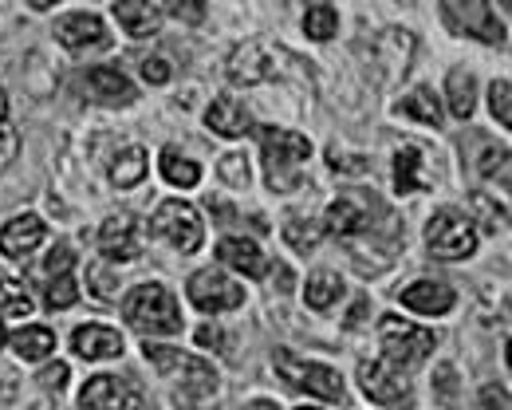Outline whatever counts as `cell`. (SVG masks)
<instances>
[{
  "label": "cell",
  "mask_w": 512,
  "mask_h": 410,
  "mask_svg": "<svg viewBox=\"0 0 512 410\" xmlns=\"http://www.w3.org/2000/svg\"><path fill=\"white\" fill-rule=\"evenodd\" d=\"M142 351H146V363H150L158 375H166V379L178 383V387H174V399H178L182 407H197V403H205V399L217 395V371H213L205 359L186 355L182 347H162V343H146Z\"/></svg>",
  "instance_id": "obj_1"
},
{
  "label": "cell",
  "mask_w": 512,
  "mask_h": 410,
  "mask_svg": "<svg viewBox=\"0 0 512 410\" xmlns=\"http://www.w3.org/2000/svg\"><path fill=\"white\" fill-rule=\"evenodd\" d=\"M260 150H264V170H268V186L276 194H292L304 178V166L312 158V142L296 131H280V127H260Z\"/></svg>",
  "instance_id": "obj_2"
},
{
  "label": "cell",
  "mask_w": 512,
  "mask_h": 410,
  "mask_svg": "<svg viewBox=\"0 0 512 410\" xmlns=\"http://www.w3.org/2000/svg\"><path fill=\"white\" fill-rule=\"evenodd\" d=\"M127 324L142 336H178L182 332V312L178 300L166 284H138L123 304Z\"/></svg>",
  "instance_id": "obj_3"
},
{
  "label": "cell",
  "mask_w": 512,
  "mask_h": 410,
  "mask_svg": "<svg viewBox=\"0 0 512 410\" xmlns=\"http://www.w3.org/2000/svg\"><path fill=\"white\" fill-rule=\"evenodd\" d=\"M426 245L438 261H461L477 249V229L461 209H438L426 221Z\"/></svg>",
  "instance_id": "obj_4"
},
{
  "label": "cell",
  "mask_w": 512,
  "mask_h": 410,
  "mask_svg": "<svg viewBox=\"0 0 512 410\" xmlns=\"http://www.w3.org/2000/svg\"><path fill=\"white\" fill-rule=\"evenodd\" d=\"M276 371L288 379V387L304 391V395H316V399H327V403H343V379L339 371L323 367V363H308V359H296L292 351H276L272 355Z\"/></svg>",
  "instance_id": "obj_5"
},
{
  "label": "cell",
  "mask_w": 512,
  "mask_h": 410,
  "mask_svg": "<svg viewBox=\"0 0 512 410\" xmlns=\"http://www.w3.org/2000/svg\"><path fill=\"white\" fill-rule=\"evenodd\" d=\"M379 336H383L386 363H390L394 371L414 367V363H422V359L434 351V336H430L426 328H414V324L402 320V316H383Z\"/></svg>",
  "instance_id": "obj_6"
},
{
  "label": "cell",
  "mask_w": 512,
  "mask_h": 410,
  "mask_svg": "<svg viewBox=\"0 0 512 410\" xmlns=\"http://www.w3.org/2000/svg\"><path fill=\"white\" fill-rule=\"evenodd\" d=\"M154 233H158L166 245H174L178 253H197L201 241H205V225H201L197 209H193L190 202H178V198L158 205V213H154Z\"/></svg>",
  "instance_id": "obj_7"
},
{
  "label": "cell",
  "mask_w": 512,
  "mask_h": 410,
  "mask_svg": "<svg viewBox=\"0 0 512 410\" xmlns=\"http://www.w3.org/2000/svg\"><path fill=\"white\" fill-rule=\"evenodd\" d=\"M190 304L193 308H201V312H233V308H241L245 304V288L237 284V280H229L225 273H217V269H201V273L190 276Z\"/></svg>",
  "instance_id": "obj_8"
},
{
  "label": "cell",
  "mask_w": 512,
  "mask_h": 410,
  "mask_svg": "<svg viewBox=\"0 0 512 410\" xmlns=\"http://www.w3.org/2000/svg\"><path fill=\"white\" fill-rule=\"evenodd\" d=\"M83 410H154L146 403V395L138 387H130L119 375H95L87 379L83 395H79Z\"/></svg>",
  "instance_id": "obj_9"
},
{
  "label": "cell",
  "mask_w": 512,
  "mask_h": 410,
  "mask_svg": "<svg viewBox=\"0 0 512 410\" xmlns=\"http://www.w3.org/2000/svg\"><path fill=\"white\" fill-rule=\"evenodd\" d=\"M446 16L453 28L477 36L481 44H505V24L489 8V0H446Z\"/></svg>",
  "instance_id": "obj_10"
},
{
  "label": "cell",
  "mask_w": 512,
  "mask_h": 410,
  "mask_svg": "<svg viewBox=\"0 0 512 410\" xmlns=\"http://www.w3.org/2000/svg\"><path fill=\"white\" fill-rule=\"evenodd\" d=\"M359 387L367 391V399H375L383 407H406L410 403V383L386 359L383 363H359Z\"/></svg>",
  "instance_id": "obj_11"
},
{
  "label": "cell",
  "mask_w": 512,
  "mask_h": 410,
  "mask_svg": "<svg viewBox=\"0 0 512 410\" xmlns=\"http://www.w3.org/2000/svg\"><path fill=\"white\" fill-rule=\"evenodd\" d=\"M48 241V225L36 213H20L0 229V253L12 261H24L28 253H36Z\"/></svg>",
  "instance_id": "obj_12"
},
{
  "label": "cell",
  "mask_w": 512,
  "mask_h": 410,
  "mask_svg": "<svg viewBox=\"0 0 512 410\" xmlns=\"http://www.w3.org/2000/svg\"><path fill=\"white\" fill-rule=\"evenodd\" d=\"M56 40L71 48V52H87V48H107L111 36H107V24L95 16V12H71L56 24Z\"/></svg>",
  "instance_id": "obj_13"
},
{
  "label": "cell",
  "mask_w": 512,
  "mask_h": 410,
  "mask_svg": "<svg viewBox=\"0 0 512 410\" xmlns=\"http://www.w3.org/2000/svg\"><path fill=\"white\" fill-rule=\"evenodd\" d=\"M83 91H87V99H95L103 107H130L134 103V83L119 68H91L83 75Z\"/></svg>",
  "instance_id": "obj_14"
},
{
  "label": "cell",
  "mask_w": 512,
  "mask_h": 410,
  "mask_svg": "<svg viewBox=\"0 0 512 410\" xmlns=\"http://www.w3.org/2000/svg\"><path fill=\"white\" fill-rule=\"evenodd\" d=\"M225 75H229V83H237V87H256V83L272 79V56H268L256 40L237 44L233 56H229V64H225Z\"/></svg>",
  "instance_id": "obj_15"
},
{
  "label": "cell",
  "mask_w": 512,
  "mask_h": 410,
  "mask_svg": "<svg viewBox=\"0 0 512 410\" xmlns=\"http://www.w3.org/2000/svg\"><path fill=\"white\" fill-rule=\"evenodd\" d=\"M99 245L107 253V261H134L138 257V225L130 213H115L103 221L99 229Z\"/></svg>",
  "instance_id": "obj_16"
},
{
  "label": "cell",
  "mask_w": 512,
  "mask_h": 410,
  "mask_svg": "<svg viewBox=\"0 0 512 410\" xmlns=\"http://www.w3.org/2000/svg\"><path fill=\"white\" fill-rule=\"evenodd\" d=\"M205 123H209V131L221 138H245L253 131V119H249V111H245V103L241 99H233V95H221V99H213L209 103V111H205Z\"/></svg>",
  "instance_id": "obj_17"
},
{
  "label": "cell",
  "mask_w": 512,
  "mask_h": 410,
  "mask_svg": "<svg viewBox=\"0 0 512 410\" xmlns=\"http://www.w3.org/2000/svg\"><path fill=\"white\" fill-rule=\"evenodd\" d=\"M402 304L418 316H442L453 308V288L442 280H414L410 288H402Z\"/></svg>",
  "instance_id": "obj_18"
},
{
  "label": "cell",
  "mask_w": 512,
  "mask_h": 410,
  "mask_svg": "<svg viewBox=\"0 0 512 410\" xmlns=\"http://www.w3.org/2000/svg\"><path fill=\"white\" fill-rule=\"evenodd\" d=\"M71 347H75V355H83V359H119V355H123V336H119L115 328L87 324V328H75Z\"/></svg>",
  "instance_id": "obj_19"
},
{
  "label": "cell",
  "mask_w": 512,
  "mask_h": 410,
  "mask_svg": "<svg viewBox=\"0 0 512 410\" xmlns=\"http://www.w3.org/2000/svg\"><path fill=\"white\" fill-rule=\"evenodd\" d=\"M327 233H335V237H355V233H367L371 229V213H367V205L359 202V198H335V202L327 205V225H323Z\"/></svg>",
  "instance_id": "obj_20"
},
{
  "label": "cell",
  "mask_w": 512,
  "mask_h": 410,
  "mask_svg": "<svg viewBox=\"0 0 512 410\" xmlns=\"http://www.w3.org/2000/svg\"><path fill=\"white\" fill-rule=\"evenodd\" d=\"M115 20H119V28L130 32L134 40H146V36L158 32L162 12L150 0H115Z\"/></svg>",
  "instance_id": "obj_21"
},
{
  "label": "cell",
  "mask_w": 512,
  "mask_h": 410,
  "mask_svg": "<svg viewBox=\"0 0 512 410\" xmlns=\"http://www.w3.org/2000/svg\"><path fill=\"white\" fill-rule=\"evenodd\" d=\"M217 257H221V265H229V269H237V273H245V276L268 273L264 253L256 249L253 241H245V237H225V241L217 245Z\"/></svg>",
  "instance_id": "obj_22"
},
{
  "label": "cell",
  "mask_w": 512,
  "mask_h": 410,
  "mask_svg": "<svg viewBox=\"0 0 512 410\" xmlns=\"http://www.w3.org/2000/svg\"><path fill=\"white\" fill-rule=\"evenodd\" d=\"M107 170H111V182L119 190H134L146 178V170H150V154L142 146H123V150L111 154V166Z\"/></svg>",
  "instance_id": "obj_23"
},
{
  "label": "cell",
  "mask_w": 512,
  "mask_h": 410,
  "mask_svg": "<svg viewBox=\"0 0 512 410\" xmlns=\"http://www.w3.org/2000/svg\"><path fill=\"white\" fill-rule=\"evenodd\" d=\"M426 186V170H422V150L418 146H402L394 154V190L398 194H414Z\"/></svg>",
  "instance_id": "obj_24"
},
{
  "label": "cell",
  "mask_w": 512,
  "mask_h": 410,
  "mask_svg": "<svg viewBox=\"0 0 512 410\" xmlns=\"http://www.w3.org/2000/svg\"><path fill=\"white\" fill-rule=\"evenodd\" d=\"M446 99H449V111L453 119H469L473 107H477V79L469 71H449V83H446Z\"/></svg>",
  "instance_id": "obj_25"
},
{
  "label": "cell",
  "mask_w": 512,
  "mask_h": 410,
  "mask_svg": "<svg viewBox=\"0 0 512 410\" xmlns=\"http://www.w3.org/2000/svg\"><path fill=\"white\" fill-rule=\"evenodd\" d=\"M12 351L24 359V363H40V359H48L52 351H56V336L48 332V328H20L16 336H12Z\"/></svg>",
  "instance_id": "obj_26"
},
{
  "label": "cell",
  "mask_w": 512,
  "mask_h": 410,
  "mask_svg": "<svg viewBox=\"0 0 512 410\" xmlns=\"http://www.w3.org/2000/svg\"><path fill=\"white\" fill-rule=\"evenodd\" d=\"M398 111H402L406 119L426 123V127H438V123H442V103H438V95H434L430 87H414V91L398 103Z\"/></svg>",
  "instance_id": "obj_27"
},
{
  "label": "cell",
  "mask_w": 512,
  "mask_h": 410,
  "mask_svg": "<svg viewBox=\"0 0 512 410\" xmlns=\"http://www.w3.org/2000/svg\"><path fill=\"white\" fill-rule=\"evenodd\" d=\"M323 221H312V217H300V213H292L288 221H284V241L296 249V253H312L316 245L323 241Z\"/></svg>",
  "instance_id": "obj_28"
},
{
  "label": "cell",
  "mask_w": 512,
  "mask_h": 410,
  "mask_svg": "<svg viewBox=\"0 0 512 410\" xmlns=\"http://www.w3.org/2000/svg\"><path fill=\"white\" fill-rule=\"evenodd\" d=\"M162 174H166L170 186H182V190H190V186L201 182V166L190 162L178 146H166V150H162Z\"/></svg>",
  "instance_id": "obj_29"
},
{
  "label": "cell",
  "mask_w": 512,
  "mask_h": 410,
  "mask_svg": "<svg viewBox=\"0 0 512 410\" xmlns=\"http://www.w3.org/2000/svg\"><path fill=\"white\" fill-rule=\"evenodd\" d=\"M308 308H316V312H327L331 304H339V296H343V280L335 273H316L308 280Z\"/></svg>",
  "instance_id": "obj_30"
},
{
  "label": "cell",
  "mask_w": 512,
  "mask_h": 410,
  "mask_svg": "<svg viewBox=\"0 0 512 410\" xmlns=\"http://www.w3.org/2000/svg\"><path fill=\"white\" fill-rule=\"evenodd\" d=\"M0 312L4 316H32V296L20 280L0 273Z\"/></svg>",
  "instance_id": "obj_31"
},
{
  "label": "cell",
  "mask_w": 512,
  "mask_h": 410,
  "mask_svg": "<svg viewBox=\"0 0 512 410\" xmlns=\"http://www.w3.org/2000/svg\"><path fill=\"white\" fill-rule=\"evenodd\" d=\"M304 32L312 36V40H331L335 32H339V16H335V8L320 0V4H312L308 8V16H304Z\"/></svg>",
  "instance_id": "obj_32"
},
{
  "label": "cell",
  "mask_w": 512,
  "mask_h": 410,
  "mask_svg": "<svg viewBox=\"0 0 512 410\" xmlns=\"http://www.w3.org/2000/svg\"><path fill=\"white\" fill-rule=\"evenodd\" d=\"M75 300H79V288H75V276H71V273L48 276V284H44V304H48L52 312H60V308H71Z\"/></svg>",
  "instance_id": "obj_33"
},
{
  "label": "cell",
  "mask_w": 512,
  "mask_h": 410,
  "mask_svg": "<svg viewBox=\"0 0 512 410\" xmlns=\"http://www.w3.org/2000/svg\"><path fill=\"white\" fill-rule=\"evenodd\" d=\"M217 174H221V182H225V186H233V190H249V182H253V170H249L245 154H237V150L221 154Z\"/></svg>",
  "instance_id": "obj_34"
},
{
  "label": "cell",
  "mask_w": 512,
  "mask_h": 410,
  "mask_svg": "<svg viewBox=\"0 0 512 410\" xmlns=\"http://www.w3.org/2000/svg\"><path fill=\"white\" fill-rule=\"evenodd\" d=\"M87 284H91V292H95L99 300H119V280L111 276V269H107L103 261H95V265L87 269Z\"/></svg>",
  "instance_id": "obj_35"
},
{
  "label": "cell",
  "mask_w": 512,
  "mask_h": 410,
  "mask_svg": "<svg viewBox=\"0 0 512 410\" xmlns=\"http://www.w3.org/2000/svg\"><path fill=\"white\" fill-rule=\"evenodd\" d=\"M512 87H509V79H497L493 87H489V107H493V115H497V123L501 127H509L512 123Z\"/></svg>",
  "instance_id": "obj_36"
},
{
  "label": "cell",
  "mask_w": 512,
  "mask_h": 410,
  "mask_svg": "<svg viewBox=\"0 0 512 410\" xmlns=\"http://www.w3.org/2000/svg\"><path fill=\"white\" fill-rule=\"evenodd\" d=\"M205 0H166V12L174 16V20H182V24H201L205 20Z\"/></svg>",
  "instance_id": "obj_37"
},
{
  "label": "cell",
  "mask_w": 512,
  "mask_h": 410,
  "mask_svg": "<svg viewBox=\"0 0 512 410\" xmlns=\"http://www.w3.org/2000/svg\"><path fill=\"white\" fill-rule=\"evenodd\" d=\"M477 170H481L485 178H493V174L501 170V178L509 182V150H505V146H501V150H497V146H489V150L481 154V162H477Z\"/></svg>",
  "instance_id": "obj_38"
},
{
  "label": "cell",
  "mask_w": 512,
  "mask_h": 410,
  "mask_svg": "<svg viewBox=\"0 0 512 410\" xmlns=\"http://www.w3.org/2000/svg\"><path fill=\"white\" fill-rule=\"evenodd\" d=\"M331 170H343V174H363V170H371V162L363 158V154H339V150H331Z\"/></svg>",
  "instance_id": "obj_39"
},
{
  "label": "cell",
  "mask_w": 512,
  "mask_h": 410,
  "mask_svg": "<svg viewBox=\"0 0 512 410\" xmlns=\"http://www.w3.org/2000/svg\"><path fill=\"white\" fill-rule=\"evenodd\" d=\"M71 265H75V253L60 245V249H52L48 253V261H44V276H60V273H71Z\"/></svg>",
  "instance_id": "obj_40"
},
{
  "label": "cell",
  "mask_w": 512,
  "mask_h": 410,
  "mask_svg": "<svg viewBox=\"0 0 512 410\" xmlns=\"http://www.w3.org/2000/svg\"><path fill=\"white\" fill-rule=\"evenodd\" d=\"M170 75H174L170 60H162V56L142 60V79H146V83H170Z\"/></svg>",
  "instance_id": "obj_41"
},
{
  "label": "cell",
  "mask_w": 512,
  "mask_h": 410,
  "mask_svg": "<svg viewBox=\"0 0 512 410\" xmlns=\"http://www.w3.org/2000/svg\"><path fill=\"white\" fill-rule=\"evenodd\" d=\"M67 375H71V371H67V363H52V367H44V371H40V387L60 395V391L67 387Z\"/></svg>",
  "instance_id": "obj_42"
},
{
  "label": "cell",
  "mask_w": 512,
  "mask_h": 410,
  "mask_svg": "<svg viewBox=\"0 0 512 410\" xmlns=\"http://www.w3.org/2000/svg\"><path fill=\"white\" fill-rule=\"evenodd\" d=\"M16 150H20V138H16V131H12L8 123H0V170H8V166H12Z\"/></svg>",
  "instance_id": "obj_43"
},
{
  "label": "cell",
  "mask_w": 512,
  "mask_h": 410,
  "mask_svg": "<svg viewBox=\"0 0 512 410\" xmlns=\"http://www.w3.org/2000/svg\"><path fill=\"white\" fill-rule=\"evenodd\" d=\"M473 205H477V209L489 217V225H493V229H497V225H505V217H509L501 205H493L489 198H485V194H473Z\"/></svg>",
  "instance_id": "obj_44"
},
{
  "label": "cell",
  "mask_w": 512,
  "mask_h": 410,
  "mask_svg": "<svg viewBox=\"0 0 512 410\" xmlns=\"http://www.w3.org/2000/svg\"><path fill=\"white\" fill-rule=\"evenodd\" d=\"M197 343H201V347H217V351H225V332L213 328V324H205V328L197 332Z\"/></svg>",
  "instance_id": "obj_45"
},
{
  "label": "cell",
  "mask_w": 512,
  "mask_h": 410,
  "mask_svg": "<svg viewBox=\"0 0 512 410\" xmlns=\"http://www.w3.org/2000/svg\"><path fill=\"white\" fill-rule=\"evenodd\" d=\"M268 273H272V280H280V284H276L280 292H288V288H292V273H288L284 265H268Z\"/></svg>",
  "instance_id": "obj_46"
},
{
  "label": "cell",
  "mask_w": 512,
  "mask_h": 410,
  "mask_svg": "<svg viewBox=\"0 0 512 410\" xmlns=\"http://www.w3.org/2000/svg\"><path fill=\"white\" fill-rule=\"evenodd\" d=\"M481 399H485L489 407H493V403H497V407H505V403H509V399H505V391H497V387H485V391H481Z\"/></svg>",
  "instance_id": "obj_47"
},
{
  "label": "cell",
  "mask_w": 512,
  "mask_h": 410,
  "mask_svg": "<svg viewBox=\"0 0 512 410\" xmlns=\"http://www.w3.org/2000/svg\"><path fill=\"white\" fill-rule=\"evenodd\" d=\"M0 123H8V95H4V87H0Z\"/></svg>",
  "instance_id": "obj_48"
},
{
  "label": "cell",
  "mask_w": 512,
  "mask_h": 410,
  "mask_svg": "<svg viewBox=\"0 0 512 410\" xmlns=\"http://www.w3.org/2000/svg\"><path fill=\"white\" fill-rule=\"evenodd\" d=\"M28 4H32V8H36V12H48V8H52V4H56V0H28Z\"/></svg>",
  "instance_id": "obj_49"
},
{
  "label": "cell",
  "mask_w": 512,
  "mask_h": 410,
  "mask_svg": "<svg viewBox=\"0 0 512 410\" xmlns=\"http://www.w3.org/2000/svg\"><path fill=\"white\" fill-rule=\"evenodd\" d=\"M249 410H280V407H276V403H268V399H260V403H253Z\"/></svg>",
  "instance_id": "obj_50"
},
{
  "label": "cell",
  "mask_w": 512,
  "mask_h": 410,
  "mask_svg": "<svg viewBox=\"0 0 512 410\" xmlns=\"http://www.w3.org/2000/svg\"><path fill=\"white\" fill-rule=\"evenodd\" d=\"M4 340H8V332H4V324H0V347H4Z\"/></svg>",
  "instance_id": "obj_51"
},
{
  "label": "cell",
  "mask_w": 512,
  "mask_h": 410,
  "mask_svg": "<svg viewBox=\"0 0 512 410\" xmlns=\"http://www.w3.org/2000/svg\"><path fill=\"white\" fill-rule=\"evenodd\" d=\"M304 410H308V407H304Z\"/></svg>",
  "instance_id": "obj_52"
}]
</instances>
